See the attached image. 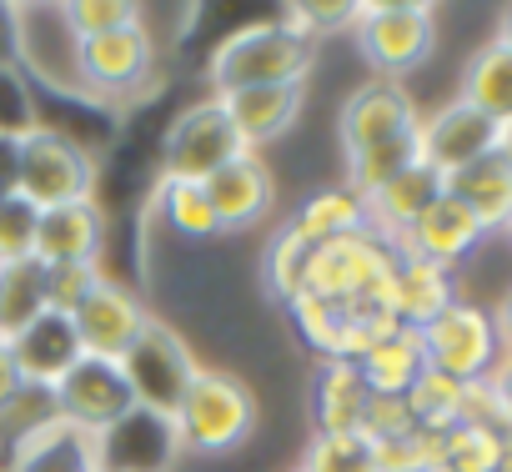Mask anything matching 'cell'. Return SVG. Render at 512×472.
Wrapping results in <instances>:
<instances>
[{"label": "cell", "instance_id": "6da1fadb", "mask_svg": "<svg viewBox=\"0 0 512 472\" xmlns=\"http://www.w3.org/2000/svg\"><path fill=\"white\" fill-rule=\"evenodd\" d=\"M312 61H317V46L302 41L292 26L251 21L211 51L206 81H211V96H231L251 86H302Z\"/></svg>", "mask_w": 512, "mask_h": 472}, {"label": "cell", "instance_id": "7a4b0ae2", "mask_svg": "<svg viewBox=\"0 0 512 472\" xmlns=\"http://www.w3.org/2000/svg\"><path fill=\"white\" fill-rule=\"evenodd\" d=\"M392 272H397V247L367 226L312 252L307 292L342 307H392Z\"/></svg>", "mask_w": 512, "mask_h": 472}, {"label": "cell", "instance_id": "3957f363", "mask_svg": "<svg viewBox=\"0 0 512 472\" xmlns=\"http://www.w3.org/2000/svg\"><path fill=\"white\" fill-rule=\"evenodd\" d=\"M256 427V397L241 377L231 372H196V382L186 387L171 432L181 442V452H231L251 437Z\"/></svg>", "mask_w": 512, "mask_h": 472}, {"label": "cell", "instance_id": "277c9868", "mask_svg": "<svg viewBox=\"0 0 512 472\" xmlns=\"http://www.w3.org/2000/svg\"><path fill=\"white\" fill-rule=\"evenodd\" d=\"M357 46L377 81H402L417 71L437 46V16L422 0H362L357 16Z\"/></svg>", "mask_w": 512, "mask_h": 472}, {"label": "cell", "instance_id": "5b68a950", "mask_svg": "<svg viewBox=\"0 0 512 472\" xmlns=\"http://www.w3.org/2000/svg\"><path fill=\"white\" fill-rule=\"evenodd\" d=\"M196 372L201 367H196L191 347L181 342V332H171L156 317H146L141 337L121 357V377H126V387L136 397V412H151V417H166V422L176 417L186 387L196 382Z\"/></svg>", "mask_w": 512, "mask_h": 472}, {"label": "cell", "instance_id": "8992f818", "mask_svg": "<svg viewBox=\"0 0 512 472\" xmlns=\"http://www.w3.org/2000/svg\"><path fill=\"white\" fill-rule=\"evenodd\" d=\"M236 156H246V141L236 136L226 106L216 96L186 106L161 141V181H211L221 166H231Z\"/></svg>", "mask_w": 512, "mask_h": 472}, {"label": "cell", "instance_id": "52a82bcc", "mask_svg": "<svg viewBox=\"0 0 512 472\" xmlns=\"http://www.w3.org/2000/svg\"><path fill=\"white\" fill-rule=\"evenodd\" d=\"M91 191H96V161H91V151L81 141H71L61 131H46V126L21 141L16 196H26L36 211L91 201Z\"/></svg>", "mask_w": 512, "mask_h": 472}, {"label": "cell", "instance_id": "ba28073f", "mask_svg": "<svg viewBox=\"0 0 512 472\" xmlns=\"http://www.w3.org/2000/svg\"><path fill=\"white\" fill-rule=\"evenodd\" d=\"M417 337H422L427 372H442V377H452V382H482V377L492 372V362L502 357L492 312L477 307V302H462V297H457L437 322H427Z\"/></svg>", "mask_w": 512, "mask_h": 472}, {"label": "cell", "instance_id": "9c48e42d", "mask_svg": "<svg viewBox=\"0 0 512 472\" xmlns=\"http://www.w3.org/2000/svg\"><path fill=\"white\" fill-rule=\"evenodd\" d=\"M51 402H56V417L81 427L86 437H106L116 432L131 412H136V397L121 377V362H101V357H81L56 387H51Z\"/></svg>", "mask_w": 512, "mask_h": 472}, {"label": "cell", "instance_id": "30bf717a", "mask_svg": "<svg viewBox=\"0 0 512 472\" xmlns=\"http://www.w3.org/2000/svg\"><path fill=\"white\" fill-rule=\"evenodd\" d=\"M156 71V41L146 31V21L76 41V81L96 96H136Z\"/></svg>", "mask_w": 512, "mask_h": 472}, {"label": "cell", "instance_id": "8fae6325", "mask_svg": "<svg viewBox=\"0 0 512 472\" xmlns=\"http://www.w3.org/2000/svg\"><path fill=\"white\" fill-rule=\"evenodd\" d=\"M497 146H502V126H497L492 116H482L477 106H467L462 96L447 101V106H437V111L422 116V126H417V161L432 166L442 181H447L452 171H462V166L492 156Z\"/></svg>", "mask_w": 512, "mask_h": 472}, {"label": "cell", "instance_id": "7c38bea8", "mask_svg": "<svg viewBox=\"0 0 512 472\" xmlns=\"http://www.w3.org/2000/svg\"><path fill=\"white\" fill-rule=\"evenodd\" d=\"M417 126H422V111H417V101L407 96L402 81H367L362 91L347 96L342 121H337L347 156L407 141V136H417Z\"/></svg>", "mask_w": 512, "mask_h": 472}, {"label": "cell", "instance_id": "4fadbf2b", "mask_svg": "<svg viewBox=\"0 0 512 472\" xmlns=\"http://www.w3.org/2000/svg\"><path fill=\"white\" fill-rule=\"evenodd\" d=\"M146 307H141V297L131 292V287H121V282H111V277H101V287L76 307V337H81V352L86 357H101V362H121L126 357V347L141 337V327H146Z\"/></svg>", "mask_w": 512, "mask_h": 472}, {"label": "cell", "instance_id": "5bb4252c", "mask_svg": "<svg viewBox=\"0 0 512 472\" xmlns=\"http://www.w3.org/2000/svg\"><path fill=\"white\" fill-rule=\"evenodd\" d=\"M482 226H477V216L462 206V201H452L447 191L412 221V231L397 242V252L402 257H417V262H432V267H457L467 252H477V242H482Z\"/></svg>", "mask_w": 512, "mask_h": 472}, {"label": "cell", "instance_id": "9a60e30c", "mask_svg": "<svg viewBox=\"0 0 512 472\" xmlns=\"http://www.w3.org/2000/svg\"><path fill=\"white\" fill-rule=\"evenodd\" d=\"M206 201L216 211V231H246V226H256V221L272 211L277 181H272V171H267L262 156L246 151V156H236L231 166H221L206 181Z\"/></svg>", "mask_w": 512, "mask_h": 472}, {"label": "cell", "instance_id": "2e32d148", "mask_svg": "<svg viewBox=\"0 0 512 472\" xmlns=\"http://www.w3.org/2000/svg\"><path fill=\"white\" fill-rule=\"evenodd\" d=\"M11 357L21 367V382L26 387H41L51 392L86 352H81V337H76V322L61 317V312H41L21 337H11Z\"/></svg>", "mask_w": 512, "mask_h": 472}, {"label": "cell", "instance_id": "e0dca14e", "mask_svg": "<svg viewBox=\"0 0 512 472\" xmlns=\"http://www.w3.org/2000/svg\"><path fill=\"white\" fill-rule=\"evenodd\" d=\"M106 242V216L96 201H71L51 206L36 221V262L41 267H76V262H101Z\"/></svg>", "mask_w": 512, "mask_h": 472}, {"label": "cell", "instance_id": "ac0fdd59", "mask_svg": "<svg viewBox=\"0 0 512 472\" xmlns=\"http://www.w3.org/2000/svg\"><path fill=\"white\" fill-rule=\"evenodd\" d=\"M442 191H447L452 201H462L487 236L512 226V156H507L502 146H497L492 156H482V161L452 171V176L442 181Z\"/></svg>", "mask_w": 512, "mask_h": 472}, {"label": "cell", "instance_id": "d6986e66", "mask_svg": "<svg viewBox=\"0 0 512 472\" xmlns=\"http://www.w3.org/2000/svg\"><path fill=\"white\" fill-rule=\"evenodd\" d=\"M11 472H101V442L51 417L11 442Z\"/></svg>", "mask_w": 512, "mask_h": 472}, {"label": "cell", "instance_id": "ffe728a7", "mask_svg": "<svg viewBox=\"0 0 512 472\" xmlns=\"http://www.w3.org/2000/svg\"><path fill=\"white\" fill-rule=\"evenodd\" d=\"M216 101L226 106L246 151H256V146H267V141H277L297 126L307 91L302 86H251V91H231V96H216Z\"/></svg>", "mask_w": 512, "mask_h": 472}, {"label": "cell", "instance_id": "44dd1931", "mask_svg": "<svg viewBox=\"0 0 512 472\" xmlns=\"http://www.w3.org/2000/svg\"><path fill=\"white\" fill-rule=\"evenodd\" d=\"M442 196V176L432 171V166H407V171H397L387 186H377L372 196H367V226L377 231V236H387V242L397 247L402 236L412 231V221L432 206Z\"/></svg>", "mask_w": 512, "mask_h": 472}, {"label": "cell", "instance_id": "7402d4cb", "mask_svg": "<svg viewBox=\"0 0 512 472\" xmlns=\"http://www.w3.org/2000/svg\"><path fill=\"white\" fill-rule=\"evenodd\" d=\"M452 302H457V282H452L447 267H432V262H417V257L397 252V272H392V317H397V327L422 332Z\"/></svg>", "mask_w": 512, "mask_h": 472}, {"label": "cell", "instance_id": "603a6c76", "mask_svg": "<svg viewBox=\"0 0 512 472\" xmlns=\"http://www.w3.org/2000/svg\"><path fill=\"white\" fill-rule=\"evenodd\" d=\"M367 397H372V387L357 362H317V382H312L317 432H362Z\"/></svg>", "mask_w": 512, "mask_h": 472}, {"label": "cell", "instance_id": "cb8c5ba5", "mask_svg": "<svg viewBox=\"0 0 512 472\" xmlns=\"http://www.w3.org/2000/svg\"><path fill=\"white\" fill-rule=\"evenodd\" d=\"M467 106H477L482 116H492L497 126L512 121V51L492 36L462 71V91H457Z\"/></svg>", "mask_w": 512, "mask_h": 472}, {"label": "cell", "instance_id": "d4e9b609", "mask_svg": "<svg viewBox=\"0 0 512 472\" xmlns=\"http://www.w3.org/2000/svg\"><path fill=\"white\" fill-rule=\"evenodd\" d=\"M362 377H367V387L372 392H387V397H407V387L427 372V357H422V337L412 332V327H397V332H387L362 362Z\"/></svg>", "mask_w": 512, "mask_h": 472}, {"label": "cell", "instance_id": "484cf974", "mask_svg": "<svg viewBox=\"0 0 512 472\" xmlns=\"http://www.w3.org/2000/svg\"><path fill=\"white\" fill-rule=\"evenodd\" d=\"M292 226L307 236L312 247H327V242H342V236L367 231V201H362L352 186H327V191H317V196L292 216Z\"/></svg>", "mask_w": 512, "mask_h": 472}, {"label": "cell", "instance_id": "4316f807", "mask_svg": "<svg viewBox=\"0 0 512 472\" xmlns=\"http://www.w3.org/2000/svg\"><path fill=\"white\" fill-rule=\"evenodd\" d=\"M46 312V267L36 257L0 262V342L21 337Z\"/></svg>", "mask_w": 512, "mask_h": 472}, {"label": "cell", "instance_id": "83f0119b", "mask_svg": "<svg viewBox=\"0 0 512 472\" xmlns=\"http://www.w3.org/2000/svg\"><path fill=\"white\" fill-rule=\"evenodd\" d=\"M312 242L287 221L277 236H272V247H267V262H262V272H267V292L277 297V302H297L302 292H307V272H312Z\"/></svg>", "mask_w": 512, "mask_h": 472}, {"label": "cell", "instance_id": "f1b7e54d", "mask_svg": "<svg viewBox=\"0 0 512 472\" xmlns=\"http://www.w3.org/2000/svg\"><path fill=\"white\" fill-rule=\"evenodd\" d=\"M302 342L322 357V362H342V342H347V307L342 302H327V297H312L302 292L297 302H287Z\"/></svg>", "mask_w": 512, "mask_h": 472}, {"label": "cell", "instance_id": "f546056e", "mask_svg": "<svg viewBox=\"0 0 512 472\" xmlns=\"http://www.w3.org/2000/svg\"><path fill=\"white\" fill-rule=\"evenodd\" d=\"M462 387L467 382H452L442 372H422L412 387H407V412L422 432H447L462 422Z\"/></svg>", "mask_w": 512, "mask_h": 472}, {"label": "cell", "instance_id": "4dcf8cb0", "mask_svg": "<svg viewBox=\"0 0 512 472\" xmlns=\"http://www.w3.org/2000/svg\"><path fill=\"white\" fill-rule=\"evenodd\" d=\"M357 16H362V0H292L282 6V26H292L302 41H322V36H337V31H357Z\"/></svg>", "mask_w": 512, "mask_h": 472}, {"label": "cell", "instance_id": "1f68e13d", "mask_svg": "<svg viewBox=\"0 0 512 472\" xmlns=\"http://www.w3.org/2000/svg\"><path fill=\"white\" fill-rule=\"evenodd\" d=\"M302 472H377V457L362 432H317L302 452Z\"/></svg>", "mask_w": 512, "mask_h": 472}, {"label": "cell", "instance_id": "d6a6232c", "mask_svg": "<svg viewBox=\"0 0 512 472\" xmlns=\"http://www.w3.org/2000/svg\"><path fill=\"white\" fill-rule=\"evenodd\" d=\"M156 201H161V216L181 236H191V242H196V236H216V211H211L201 181H161Z\"/></svg>", "mask_w": 512, "mask_h": 472}, {"label": "cell", "instance_id": "836d02e7", "mask_svg": "<svg viewBox=\"0 0 512 472\" xmlns=\"http://www.w3.org/2000/svg\"><path fill=\"white\" fill-rule=\"evenodd\" d=\"M31 131H41L31 76L16 61H0V141H26Z\"/></svg>", "mask_w": 512, "mask_h": 472}, {"label": "cell", "instance_id": "e575fe53", "mask_svg": "<svg viewBox=\"0 0 512 472\" xmlns=\"http://www.w3.org/2000/svg\"><path fill=\"white\" fill-rule=\"evenodd\" d=\"M507 427V422H502ZM502 427H477V422H457L442 432V462L462 467V472H497V452H502Z\"/></svg>", "mask_w": 512, "mask_h": 472}, {"label": "cell", "instance_id": "d590c367", "mask_svg": "<svg viewBox=\"0 0 512 472\" xmlns=\"http://www.w3.org/2000/svg\"><path fill=\"white\" fill-rule=\"evenodd\" d=\"M56 11H61V26L71 31V41H91V36L141 21V6H131V0H71V6H56Z\"/></svg>", "mask_w": 512, "mask_h": 472}, {"label": "cell", "instance_id": "8d00e7d4", "mask_svg": "<svg viewBox=\"0 0 512 472\" xmlns=\"http://www.w3.org/2000/svg\"><path fill=\"white\" fill-rule=\"evenodd\" d=\"M372 457H377V472H427L442 462V432H407V437H392V442H372Z\"/></svg>", "mask_w": 512, "mask_h": 472}, {"label": "cell", "instance_id": "74e56055", "mask_svg": "<svg viewBox=\"0 0 512 472\" xmlns=\"http://www.w3.org/2000/svg\"><path fill=\"white\" fill-rule=\"evenodd\" d=\"M101 262H76V267H46V312L76 317V307L101 287Z\"/></svg>", "mask_w": 512, "mask_h": 472}, {"label": "cell", "instance_id": "f35d334b", "mask_svg": "<svg viewBox=\"0 0 512 472\" xmlns=\"http://www.w3.org/2000/svg\"><path fill=\"white\" fill-rule=\"evenodd\" d=\"M36 221L41 211L26 196H0V262L36 257Z\"/></svg>", "mask_w": 512, "mask_h": 472}, {"label": "cell", "instance_id": "ab89813d", "mask_svg": "<svg viewBox=\"0 0 512 472\" xmlns=\"http://www.w3.org/2000/svg\"><path fill=\"white\" fill-rule=\"evenodd\" d=\"M407 432H417V422L407 412V397L372 392L367 397V412H362V437L367 442H392V437H407Z\"/></svg>", "mask_w": 512, "mask_h": 472}, {"label": "cell", "instance_id": "60d3db41", "mask_svg": "<svg viewBox=\"0 0 512 472\" xmlns=\"http://www.w3.org/2000/svg\"><path fill=\"white\" fill-rule=\"evenodd\" d=\"M487 387H492V397H497L502 417L512 422V352H502V357L492 362V372H487Z\"/></svg>", "mask_w": 512, "mask_h": 472}, {"label": "cell", "instance_id": "b9f144b4", "mask_svg": "<svg viewBox=\"0 0 512 472\" xmlns=\"http://www.w3.org/2000/svg\"><path fill=\"white\" fill-rule=\"evenodd\" d=\"M21 392H26V382H21V367L11 357V342H0V412H6Z\"/></svg>", "mask_w": 512, "mask_h": 472}, {"label": "cell", "instance_id": "7bdbcfd3", "mask_svg": "<svg viewBox=\"0 0 512 472\" xmlns=\"http://www.w3.org/2000/svg\"><path fill=\"white\" fill-rule=\"evenodd\" d=\"M21 176V141H0V196H16Z\"/></svg>", "mask_w": 512, "mask_h": 472}, {"label": "cell", "instance_id": "ee69618b", "mask_svg": "<svg viewBox=\"0 0 512 472\" xmlns=\"http://www.w3.org/2000/svg\"><path fill=\"white\" fill-rule=\"evenodd\" d=\"M492 327H497L502 352H512V287H507V292H502V302L492 307Z\"/></svg>", "mask_w": 512, "mask_h": 472}, {"label": "cell", "instance_id": "f6af8a7d", "mask_svg": "<svg viewBox=\"0 0 512 472\" xmlns=\"http://www.w3.org/2000/svg\"><path fill=\"white\" fill-rule=\"evenodd\" d=\"M497 472H512V422L502 427V452H497Z\"/></svg>", "mask_w": 512, "mask_h": 472}, {"label": "cell", "instance_id": "bcb514c9", "mask_svg": "<svg viewBox=\"0 0 512 472\" xmlns=\"http://www.w3.org/2000/svg\"><path fill=\"white\" fill-rule=\"evenodd\" d=\"M497 41L512 51V6H507V11H502V21H497Z\"/></svg>", "mask_w": 512, "mask_h": 472}, {"label": "cell", "instance_id": "7dc6e473", "mask_svg": "<svg viewBox=\"0 0 512 472\" xmlns=\"http://www.w3.org/2000/svg\"><path fill=\"white\" fill-rule=\"evenodd\" d=\"M502 151H507V156H512V121H507V126H502Z\"/></svg>", "mask_w": 512, "mask_h": 472}, {"label": "cell", "instance_id": "c3c4849f", "mask_svg": "<svg viewBox=\"0 0 512 472\" xmlns=\"http://www.w3.org/2000/svg\"><path fill=\"white\" fill-rule=\"evenodd\" d=\"M427 472H462V467H452V462H437V467H427Z\"/></svg>", "mask_w": 512, "mask_h": 472}, {"label": "cell", "instance_id": "681fc988", "mask_svg": "<svg viewBox=\"0 0 512 472\" xmlns=\"http://www.w3.org/2000/svg\"><path fill=\"white\" fill-rule=\"evenodd\" d=\"M507 236H512V226H507Z\"/></svg>", "mask_w": 512, "mask_h": 472}, {"label": "cell", "instance_id": "f907efd6", "mask_svg": "<svg viewBox=\"0 0 512 472\" xmlns=\"http://www.w3.org/2000/svg\"><path fill=\"white\" fill-rule=\"evenodd\" d=\"M297 472H302V467H297Z\"/></svg>", "mask_w": 512, "mask_h": 472}]
</instances>
